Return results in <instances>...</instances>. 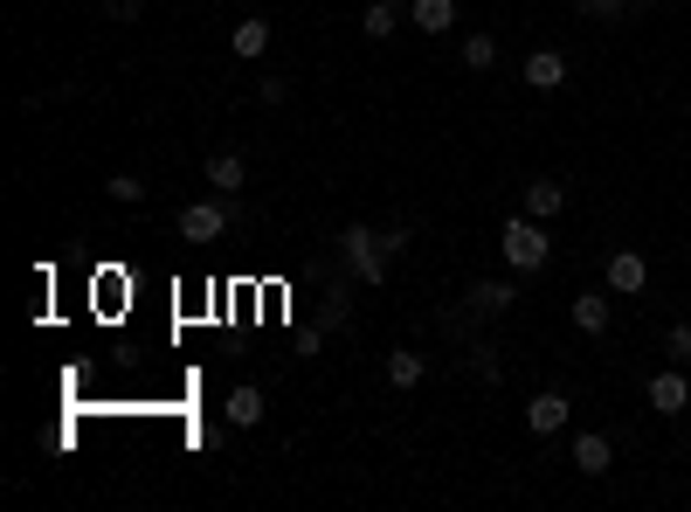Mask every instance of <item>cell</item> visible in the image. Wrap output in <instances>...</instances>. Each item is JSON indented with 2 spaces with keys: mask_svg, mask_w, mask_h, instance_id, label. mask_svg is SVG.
<instances>
[{
  "mask_svg": "<svg viewBox=\"0 0 691 512\" xmlns=\"http://www.w3.org/2000/svg\"><path fill=\"white\" fill-rule=\"evenodd\" d=\"M498 249H505V264H511V270H547V256H553L547 222H532V215L519 209V215L498 228Z\"/></svg>",
  "mask_w": 691,
  "mask_h": 512,
  "instance_id": "1",
  "label": "cell"
},
{
  "mask_svg": "<svg viewBox=\"0 0 691 512\" xmlns=\"http://www.w3.org/2000/svg\"><path fill=\"white\" fill-rule=\"evenodd\" d=\"M339 256H346V270L353 277H360V285H380V277H388V236H374V228H360V222H353L346 228V236H339Z\"/></svg>",
  "mask_w": 691,
  "mask_h": 512,
  "instance_id": "2",
  "label": "cell"
},
{
  "mask_svg": "<svg viewBox=\"0 0 691 512\" xmlns=\"http://www.w3.org/2000/svg\"><path fill=\"white\" fill-rule=\"evenodd\" d=\"M236 215H242L236 194H215V201H187V209L173 215V228H181V243H215Z\"/></svg>",
  "mask_w": 691,
  "mask_h": 512,
  "instance_id": "3",
  "label": "cell"
},
{
  "mask_svg": "<svg viewBox=\"0 0 691 512\" xmlns=\"http://www.w3.org/2000/svg\"><path fill=\"white\" fill-rule=\"evenodd\" d=\"M608 291H616V298L650 291V256L644 249H616V256H608Z\"/></svg>",
  "mask_w": 691,
  "mask_h": 512,
  "instance_id": "4",
  "label": "cell"
},
{
  "mask_svg": "<svg viewBox=\"0 0 691 512\" xmlns=\"http://www.w3.org/2000/svg\"><path fill=\"white\" fill-rule=\"evenodd\" d=\"M568 416H574V402L560 395V388H540V395L526 402V429H532V437H553V429H568Z\"/></svg>",
  "mask_w": 691,
  "mask_h": 512,
  "instance_id": "5",
  "label": "cell"
},
{
  "mask_svg": "<svg viewBox=\"0 0 691 512\" xmlns=\"http://www.w3.org/2000/svg\"><path fill=\"white\" fill-rule=\"evenodd\" d=\"M684 402H691V381L678 374V361L663 367V374H650V408H657V416H678Z\"/></svg>",
  "mask_w": 691,
  "mask_h": 512,
  "instance_id": "6",
  "label": "cell"
},
{
  "mask_svg": "<svg viewBox=\"0 0 691 512\" xmlns=\"http://www.w3.org/2000/svg\"><path fill=\"white\" fill-rule=\"evenodd\" d=\"M519 76H526L532 90H560V84H568V56H560V49H532Z\"/></svg>",
  "mask_w": 691,
  "mask_h": 512,
  "instance_id": "7",
  "label": "cell"
},
{
  "mask_svg": "<svg viewBox=\"0 0 691 512\" xmlns=\"http://www.w3.org/2000/svg\"><path fill=\"white\" fill-rule=\"evenodd\" d=\"M574 471H587V478H608V471H616V444H608V437H595V429H587V437H574Z\"/></svg>",
  "mask_w": 691,
  "mask_h": 512,
  "instance_id": "8",
  "label": "cell"
},
{
  "mask_svg": "<svg viewBox=\"0 0 691 512\" xmlns=\"http://www.w3.org/2000/svg\"><path fill=\"white\" fill-rule=\"evenodd\" d=\"M408 21L422 35H450L456 29V0H408Z\"/></svg>",
  "mask_w": 691,
  "mask_h": 512,
  "instance_id": "9",
  "label": "cell"
},
{
  "mask_svg": "<svg viewBox=\"0 0 691 512\" xmlns=\"http://www.w3.org/2000/svg\"><path fill=\"white\" fill-rule=\"evenodd\" d=\"M242 181H249V160H242V152H215V160H208V188H215V194H242Z\"/></svg>",
  "mask_w": 691,
  "mask_h": 512,
  "instance_id": "10",
  "label": "cell"
},
{
  "mask_svg": "<svg viewBox=\"0 0 691 512\" xmlns=\"http://www.w3.org/2000/svg\"><path fill=\"white\" fill-rule=\"evenodd\" d=\"M560 209H568V188H560V181H532L526 188V215L532 222H553Z\"/></svg>",
  "mask_w": 691,
  "mask_h": 512,
  "instance_id": "11",
  "label": "cell"
},
{
  "mask_svg": "<svg viewBox=\"0 0 691 512\" xmlns=\"http://www.w3.org/2000/svg\"><path fill=\"white\" fill-rule=\"evenodd\" d=\"M228 49H236L242 63H256V56L270 49V21H263V14H256V21H236V35H228Z\"/></svg>",
  "mask_w": 691,
  "mask_h": 512,
  "instance_id": "12",
  "label": "cell"
},
{
  "mask_svg": "<svg viewBox=\"0 0 691 512\" xmlns=\"http://www.w3.org/2000/svg\"><path fill=\"white\" fill-rule=\"evenodd\" d=\"M422 374H429V361H422L415 346H395L388 353V381H395V388H422Z\"/></svg>",
  "mask_w": 691,
  "mask_h": 512,
  "instance_id": "13",
  "label": "cell"
},
{
  "mask_svg": "<svg viewBox=\"0 0 691 512\" xmlns=\"http://www.w3.org/2000/svg\"><path fill=\"white\" fill-rule=\"evenodd\" d=\"M401 14H408V8H395V0H374V8L360 14V35H367V42H388V35L401 29Z\"/></svg>",
  "mask_w": 691,
  "mask_h": 512,
  "instance_id": "14",
  "label": "cell"
},
{
  "mask_svg": "<svg viewBox=\"0 0 691 512\" xmlns=\"http://www.w3.org/2000/svg\"><path fill=\"white\" fill-rule=\"evenodd\" d=\"M568 312H574V326H581V332H595V340L608 332V298H602V291H581V298L568 305Z\"/></svg>",
  "mask_w": 691,
  "mask_h": 512,
  "instance_id": "15",
  "label": "cell"
},
{
  "mask_svg": "<svg viewBox=\"0 0 691 512\" xmlns=\"http://www.w3.org/2000/svg\"><path fill=\"white\" fill-rule=\"evenodd\" d=\"M228 423H236V429H256V423H263V395H256L249 381H242L236 395H228Z\"/></svg>",
  "mask_w": 691,
  "mask_h": 512,
  "instance_id": "16",
  "label": "cell"
},
{
  "mask_svg": "<svg viewBox=\"0 0 691 512\" xmlns=\"http://www.w3.org/2000/svg\"><path fill=\"white\" fill-rule=\"evenodd\" d=\"M511 298H519V291H511V285H477V291H471V312H484V319H498V312H511Z\"/></svg>",
  "mask_w": 691,
  "mask_h": 512,
  "instance_id": "17",
  "label": "cell"
},
{
  "mask_svg": "<svg viewBox=\"0 0 691 512\" xmlns=\"http://www.w3.org/2000/svg\"><path fill=\"white\" fill-rule=\"evenodd\" d=\"M105 194H111V201H125V209H139V201H145V181H139V173H111Z\"/></svg>",
  "mask_w": 691,
  "mask_h": 512,
  "instance_id": "18",
  "label": "cell"
},
{
  "mask_svg": "<svg viewBox=\"0 0 691 512\" xmlns=\"http://www.w3.org/2000/svg\"><path fill=\"white\" fill-rule=\"evenodd\" d=\"M464 63H471V70H492V63H498V42H492V35H464Z\"/></svg>",
  "mask_w": 691,
  "mask_h": 512,
  "instance_id": "19",
  "label": "cell"
},
{
  "mask_svg": "<svg viewBox=\"0 0 691 512\" xmlns=\"http://www.w3.org/2000/svg\"><path fill=\"white\" fill-rule=\"evenodd\" d=\"M663 353H671V361H678V367L691 361V319H678L671 332H663Z\"/></svg>",
  "mask_w": 691,
  "mask_h": 512,
  "instance_id": "20",
  "label": "cell"
},
{
  "mask_svg": "<svg viewBox=\"0 0 691 512\" xmlns=\"http://www.w3.org/2000/svg\"><path fill=\"white\" fill-rule=\"evenodd\" d=\"M471 374L492 388V381H498V353H492V346H471Z\"/></svg>",
  "mask_w": 691,
  "mask_h": 512,
  "instance_id": "21",
  "label": "cell"
},
{
  "mask_svg": "<svg viewBox=\"0 0 691 512\" xmlns=\"http://www.w3.org/2000/svg\"><path fill=\"white\" fill-rule=\"evenodd\" d=\"M97 8H105V21H139L145 0H97Z\"/></svg>",
  "mask_w": 691,
  "mask_h": 512,
  "instance_id": "22",
  "label": "cell"
},
{
  "mask_svg": "<svg viewBox=\"0 0 691 512\" xmlns=\"http://www.w3.org/2000/svg\"><path fill=\"white\" fill-rule=\"evenodd\" d=\"M256 97H263V105H284L291 84H284V76H263V84H256Z\"/></svg>",
  "mask_w": 691,
  "mask_h": 512,
  "instance_id": "23",
  "label": "cell"
},
{
  "mask_svg": "<svg viewBox=\"0 0 691 512\" xmlns=\"http://www.w3.org/2000/svg\"><path fill=\"white\" fill-rule=\"evenodd\" d=\"M629 8V0H581V14H595V21H616Z\"/></svg>",
  "mask_w": 691,
  "mask_h": 512,
  "instance_id": "24",
  "label": "cell"
}]
</instances>
